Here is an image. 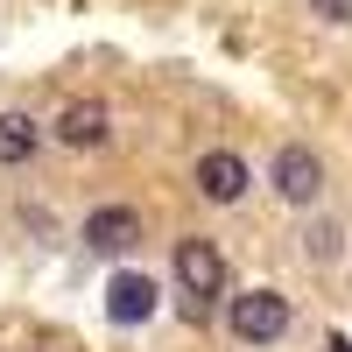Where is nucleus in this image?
Returning a JSON list of instances; mask_svg holds the SVG:
<instances>
[{
	"label": "nucleus",
	"instance_id": "1",
	"mask_svg": "<svg viewBox=\"0 0 352 352\" xmlns=\"http://www.w3.org/2000/svg\"><path fill=\"white\" fill-rule=\"evenodd\" d=\"M282 331H289V296H275V289L232 296V338L240 345H275Z\"/></svg>",
	"mask_w": 352,
	"mask_h": 352
},
{
	"label": "nucleus",
	"instance_id": "2",
	"mask_svg": "<svg viewBox=\"0 0 352 352\" xmlns=\"http://www.w3.org/2000/svg\"><path fill=\"white\" fill-rule=\"evenodd\" d=\"M268 184H275L282 204H317V190H324V162H317L310 148H296V141H289V148L268 162Z\"/></svg>",
	"mask_w": 352,
	"mask_h": 352
},
{
	"label": "nucleus",
	"instance_id": "3",
	"mask_svg": "<svg viewBox=\"0 0 352 352\" xmlns=\"http://www.w3.org/2000/svg\"><path fill=\"white\" fill-rule=\"evenodd\" d=\"M176 282H184L190 296H219L226 289V254L212 240H176Z\"/></svg>",
	"mask_w": 352,
	"mask_h": 352
},
{
	"label": "nucleus",
	"instance_id": "4",
	"mask_svg": "<svg viewBox=\"0 0 352 352\" xmlns=\"http://www.w3.org/2000/svg\"><path fill=\"white\" fill-rule=\"evenodd\" d=\"M190 176H197V190L212 197V204H240L247 197V162L232 155V148H204Z\"/></svg>",
	"mask_w": 352,
	"mask_h": 352
},
{
	"label": "nucleus",
	"instance_id": "5",
	"mask_svg": "<svg viewBox=\"0 0 352 352\" xmlns=\"http://www.w3.org/2000/svg\"><path fill=\"white\" fill-rule=\"evenodd\" d=\"M134 240H141V212H127V204H99L85 219V247L92 254H127Z\"/></svg>",
	"mask_w": 352,
	"mask_h": 352
},
{
	"label": "nucleus",
	"instance_id": "6",
	"mask_svg": "<svg viewBox=\"0 0 352 352\" xmlns=\"http://www.w3.org/2000/svg\"><path fill=\"white\" fill-rule=\"evenodd\" d=\"M106 317L113 324H148L155 317V282L148 275H113L106 282Z\"/></svg>",
	"mask_w": 352,
	"mask_h": 352
},
{
	"label": "nucleus",
	"instance_id": "7",
	"mask_svg": "<svg viewBox=\"0 0 352 352\" xmlns=\"http://www.w3.org/2000/svg\"><path fill=\"white\" fill-rule=\"evenodd\" d=\"M56 141H64V148H99L106 141V106H92V99L64 106L56 113Z\"/></svg>",
	"mask_w": 352,
	"mask_h": 352
},
{
	"label": "nucleus",
	"instance_id": "8",
	"mask_svg": "<svg viewBox=\"0 0 352 352\" xmlns=\"http://www.w3.org/2000/svg\"><path fill=\"white\" fill-rule=\"evenodd\" d=\"M43 148V127L36 120H28V113H0V162H28V155H36Z\"/></svg>",
	"mask_w": 352,
	"mask_h": 352
},
{
	"label": "nucleus",
	"instance_id": "9",
	"mask_svg": "<svg viewBox=\"0 0 352 352\" xmlns=\"http://www.w3.org/2000/svg\"><path fill=\"white\" fill-rule=\"evenodd\" d=\"M338 247H345L338 226H310V232H303V254H310V261H338Z\"/></svg>",
	"mask_w": 352,
	"mask_h": 352
},
{
	"label": "nucleus",
	"instance_id": "10",
	"mask_svg": "<svg viewBox=\"0 0 352 352\" xmlns=\"http://www.w3.org/2000/svg\"><path fill=\"white\" fill-rule=\"evenodd\" d=\"M310 14H324V21L345 28V21H352V0H310Z\"/></svg>",
	"mask_w": 352,
	"mask_h": 352
},
{
	"label": "nucleus",
	"instance_id": "11",
	"mask_svg": "<svg viewBox=\"0 0 352 352\" xmlns=\"http://www.w3.org/2000/svg\"><path fill=\"white\" fill-rule=\"evenodd\" d=\"M331 352H352V338H331Z\"/></svg>",
	"mask_w": 352,
	"mask_h": 352
}]
</instances>
